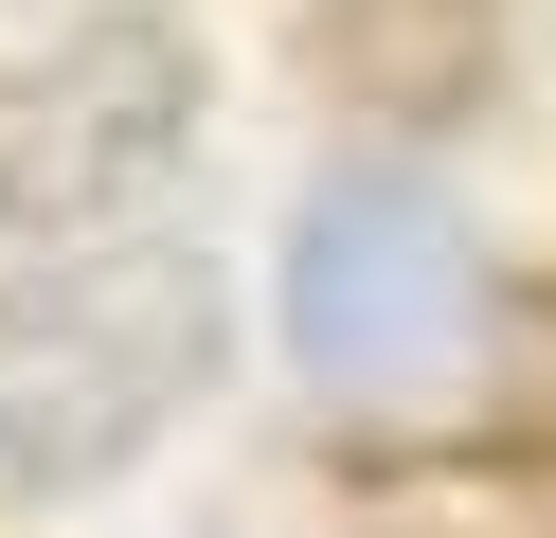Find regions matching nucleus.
Masks as SVG:
<instances>
[{
    "instance_id": "3",
    "label": "nucleus",
    "mask_w": 556,
    "mask_h": 538,
    "mask_svg": "<svg viewBox=\"0 0 556 538\" xmlns=\"http://www.w3.org/2000/svg\"><path fill=\"white\" fill-rule=\"evenodd\" d=\"M180 108H198V36H180V18H90L37 90L0 108V215H90V198H126V179L180 143Z\"/></svg>"
},
{
    "instance_id": "2",
    "label": "nucleus",
    "mask_w": 556,
    "mask_h": 538,
    "mask_svg": "<svg viewBox=\"0 0 556 538\" xmlns=\"http://www.w3.org/2000/svg\"><path fill=\"white\" fill-rule=\"evenodd\" d=\"M216 395V270L198 251H54L0 287V485H109Z\"/></svg>"
},
{
    "instance_id": "4",
    "label": "nucleus",
    "mask_w": 556,
    "mask_h": 538,
    "mask_svg": "<svg viewBox=\"0 0 556 538\" xmlns=\"http://www.w3.org/2000/svg\"><path fill=\"white\" fill-rule=\"evenodd\" d=\"M324 72L395 126H448L503 72V36H484V0H324Z\"/></svg>"
},
{
    "instance_id": "1",
    "label": "nucleus",
    "mask_w": 556,
    "mask_h": 538,
    "mask_svg": "<svg viewBox=\"0 0 556 538\" xmlns=\"http://www.w3.org/2000/svg\"><path fill=\"white\" fill-rule=\"evenodd\" d=\"M288 359L395 466H556V287L484 270L431 179H324L288 234Z\"/></svg>"
}]
</instances>
